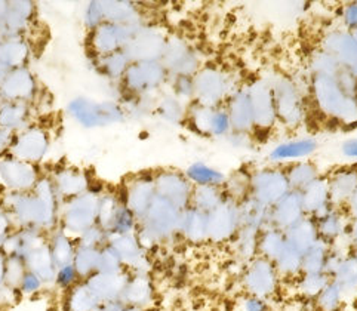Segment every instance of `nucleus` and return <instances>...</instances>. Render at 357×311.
<instances>
[{
	"instance_id": "7ed1b4c3",
	"label": "nucleus",
	"mask_w": 357,
	"mask_h": 311,
	"mask_svg": "<svg viewBox=\"0 0 357 311\" xmlns=\"http://www.w3.org/2000/svg\"><path fill=\"white\" fill-rule=\"evenodd\" d=\"M303 196L300 191H289L275 206L270 208V225L287 232L292 225L305 218Z\"/></svg>"
},
{
	"instance_id": "f3484780",
	"label": "nucleus",
	"mask_w": 357,
	"mask_h": 311,
	"mask_svg": "<svg viewBox=\"0 0 357 311\" xmlns=\"http://www.w3.org/2000/svg\"><path fill=\"white\" fill-rule=\"evenodd\" d=\"M230 125L231 121L225 112H212L208 119V126L213 135H224L229 130Z\"/></svg>"
},
{
	"instance_id": "f257e3e1",
	"label": "nucleus",
	"mask_w": 357,
	"mask_h": 311,
	"mask_svg": "<svg viewBox=\"0 0 357 311\" xmlns=\"http://www.w3.org/2000/svg\"><path fill=\"white\" fill-rule=\"evenodd\" d=\"M280 274L271 262L263 257H257L252 261L248 262V266L243 271V286L249 295L263 298L273 296L279 288Z\"/></svg>"
},
{
	"instance_id": "9b49d317",
	"label": "nucleus",
	"mask_w": 357,
	"mask_h": 311,
	"mask_svg": "<svg viewBox=\"0 0 357 311\" xmlns=\"http://www.w3.org/2000/svg\"><path fill=\"white\" fill-rule=\"evenodd\" d=\"M275 266L280 276L295 278L303 273V254L292 245L284 243L280 255L276 258Z\"/></svg>"
},
{
	"instance_id": "20e7f679",
	"label": "nucleus",
	"mask_w": 357,
	"mask_h": 311,
	"mask_svg": "<svg viewBox=\"0 0 357 311\" xmlns=\"http://www.w3.org/2000/svg\"><path fill=\"white\" fill-rule=\"evenodd\" d=\"M180 232L193 243H202L208 238V213L196 208H187L181 213Z\"/></svg>"
},
{
	"instance_id": "39448f33",
	"label": "nucleus",
	"mask_w": 357,
	"mask_h": 311,
	"mask_svg": "<svg viewBox=\"0 0 357 311\" xmlns=\"http://www.w3.org/2000/svg\"><path fill=\"white\" fill-rule=\"evenodd\" d=\"M314 221L317 227L319 238H322V241H325L331 246L337 241H340L344 234L349 233L350 224L346 222V215H342V212L335 208L329 211L326 215H324L322 218Z\"/></svg>"
},
{
	"instance_id": "0eeeda50",
	"label": "nucleus",
	"mask_w": 357,
	"mask_h": 311,
	"mask_svg": "<svg viewBox=\"0 0 357 311\" xmlns=\"http://www.w3.org/2000/svg\"><path fill=\"white\" fill-rule=\"evenodd\" d=\"M284 243H287V236H284V232L276 229V227L273 225H267L259 233L258 254L259 257L275 262L276 258L280 255Z\"/></svg>"
},
{
	"instance_id": "412c9836",
	"label": "nucleus",
	"mask_w": 357,
	"mask_h": 311,
	"mask_svg": "<svg viewBox=\"0 0 357 311\" xmlns=\"http://www.w3.org/2000/svg\"><path fill=\"white\" fill-rule=\"evenodd\" d=\"M342 153L347 156V158H357V138L349 139L342 144Z\"/></svg>"
},
{
	"instance_id": "4468645a",
	"label": "nucleus",
	"mask_w": 357,
	"mask_h": 311,
	"mask_svg": "<svg viewBox=\"0 0 357 311\" xmlns=\"http://www.w3.org/2000/svg\"><path fill=\"white\" fill-rule=\"evenodd\" d=\"M344 296H346V294H344L341 286L331 279V282L325 286V289L317 295L314 301L320 311H340Z\"/></svg>"
},
{
	"instance_id": "dca6fc26",
	"label": "nucleus",
	"mask_w": 357,
	"mask_h": 311,
	"mask_svg": "<svg viewBox=\"0 0 357 311\" xmlns=\"http://www.w3.org/2000/svg\"><path fill=\"white\" fill-rule=\"evenodd\" d=\"M222 196L218 193L217 187H200L197 193L192 196L193 208L209 213L211 211L215 209L220 203L222 202Z\"/></svg>"
},
{
	"instance_id": "5701e85b",
	"label": "nucleus",
	"mask_w": 357,
	"mask_h": 311,
	"mask_svg": "<svg viewBox=\"0 0 357 311\" xmlns=\"http://www.w3.org/2000/svg\"><path fill=\"white\" fill-rule=\"evenodd\" d=\"M347 203H349V213H350V217H351L353 220H357V188L354 190L353 196L350 197V200H349Z\"/></svg>"
},
{
	"instance_id": "6e6552de",
	"label": "nucleus",
	"mask_w": 357,
	"mask_h": 311,
	"mask_svg": "<svg viewBox=\"0 0 357 311\" xmlns=\"http://www.w3.org/2000/svg\"><path fill=\"white\" fill-rule=\"evenodd\" d=\"M261 230L254 227L241 225L239 232L236 233L234 238V250L236 255L242 261H252L258 257V242H259Z\"/></svg>"
},
{
	"instance_id": "b1692460",
	"label": "nucleus",
	"mask_w": 357,
	"mask_h": 311,
	"mask_svg": "<svg viewBox=\"0 0 357 311\" xmlns=\"http://www.w3.org/2000/svg\"><path fill=\"white\" fill-rule=\"evenodd\" d=\"M349 237H350V242L353 245V248H357V220H353L350 227H349Z\"/></svg>"
},
{
	"instance_id": "2eb2a0df",
	"label": "nucleus",
	"mask_w": 357,
	"mask_h": 311,
	"mask_svg": "<svg viewBox=\"0 0 357 311\" xmlns=\"http://www.w3.org/2000/svg\"><path fill=\"white\" fill-rule=\"evenodd\" d=\"M329 282H331V278L326 273H314V274L303 273V276L298 282V289L305 298H308V300H316L317 295L325 289V286Z\"/></svg>"
},
{
	"instance_id": "9d476101",
	"label": "nucleus",
	"mask_w": 357,
	"mask_h": 311,
	"mask_svg": "<svg viewBox=\"0 0 357 311\" xmlns=\"http://www.w3.org/2000/svg\"><path fill=\"white\" fill-rule=\"evenodd\" d=\"M331 248L332 246L329 243L322 241V238H319L310 249H307L303 255V273H325Z\"/></svg>"
},
{
	"instance_id": "423d86ee",
	"label": "nucleus",
	"mask_w": 357,
	"mask_h": 311,
	"mask_svg": "<svg viewBox=\"0 0 357 311\" xmlns=\"http://www.w3.org/2000/svg\"><path fill=\"white\" fill-rule=\"evenodd\" d=\"M284 236H287L288 243L298 249L304 255L305 250L310 249L319 241L316 221L310 217H305L300 222L292 225L289 230L284 232Z\"/></svg>"
},
{
	"instance_id": "1a4fd4ad",
	"label": "nucleus",
	"mask_w": 357,
	"mask_h": 311,
	"mask_svg": "<svg viewBox=\"0 0 357 311\" xmlns=\"http://www.w3.org/2000/svg\"><path fill=\"white\" fill-rule=\"evenodd\" d=\"M316 147H317L316 141H313L310 138L288 141V142H283V144L278 146L275 150H273L270 153V158L275 162L300 159V158H305V156H310L316 150Z\"/></svg>"
},
{
	"instance_id": "aec40b11",
	"label": "nucleus",
	"mask_w": 357,
	"mask_h": 311,
	"mask_svg": "<svg viewBox=\"0 0 357 311\" xmlns=\"http://www.w3.org/2000/svg\"><path fill=\"white\" fill-rule=\"evenodd\" d=\"M22 288L26 291H34L39 288V279L34 274H27V276H22Z\"/></svg>"
},
{
	"instance_id": "f8f14e48",
	"label": "nucleus",
	"mask_w": 357,
	"mask_h": 311,
	"mask_svg": "<svg viewBox=\"0 0 357 311\" xmlns=\"http://www.w3.org/2000/svg\"><path fill=\"white\" fill-rule=\"evenodd\" d=\"M331 279L341 286L344 294L357 291V257L354 254L344 257Z\"/></svg>"
},
{
	"instance_id": "a211bd4d",
	"label": "nucleus",
	"mask_w": 357,
	"mask_h": 311,
	"mask_svg": "<svg viewBox=\"0 0 357 311\" xmlns=\"http://www.w3.org/2000/svg\"><path fill=\"white\" fill-rule=\"evenodd\" d=\"M241 308L242 311H268V304L267 300H263V298L248 295L243 298Z\"/></svg>"
},
{
	"instance_id": "f03ea898",
	"label": "nucleus",
	"mask_w": 357,
	"mask_h": 311,
	"mask_svg": "<svg viewBox=\"0 0 357 311\" xmlns=\"http://www.w3.org/2000/svg\"><path fill=\"white\" fill-rule=\"evenodd\" d=\"M241 211L234 202L222 200L208 213V238L212 242H227L241 229Z\"/></svg>"
},
{
	"instance_id": "4be33fe9",
	"label": "nucleus",
	"mask_w": 357,
	"mask_h": 311,
	"mask_svg": "<svg viewBox=\"0 0 357 311\" xmlns=\"http://www.w3.org/2000/svg\"><path fill=\"white\" fill-rule=\"evenodd\" d=\"M346 20H347V24L350 27L357 29V5H353L347 9Z\"/></svg>"
},
{
	"instance_id": "ddd939ff",
	"label": "nucleus",
	"mask_w": 357,
	"mask_h": 311,
	"mask_svg": "<svg viewBox=\"0 0 357 311\" xmlns=\"http://www.w3.org/2000/svg\"><path fill=\"white\" fill-rule=\"evenodd\" d=\"M187 175L190 181H193L200 187H218L225 179L220 171L212 169L205 163H193L188 167Z\"/></svg>"
},
{
	"instance_id": "6ab92c4d",
	"label": "nucleus",
	"mask_w": 357,
	"mask_h": 311,
	"mask_svg": "<svg viewBox=\"0 0 357 311\" xmlns=\"http://www.w3.org/2000/svg\"><path fill=\"white\" fill-rule=\"evenodd\" d=\"M75 276H76V270L71 266H66L61 268V271L58 273V283L68 285L75 280Z\"/></svg>"
}]
</instances>
